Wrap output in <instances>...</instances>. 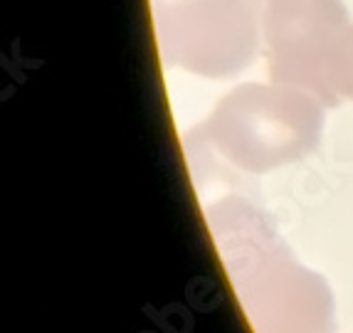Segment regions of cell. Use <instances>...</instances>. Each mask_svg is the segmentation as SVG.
<instances>
[{
    "instance_id": "6da1fadb",
    "label": "cell",
    "mask_w": 353,
    "mask_h": 333,
    "mask_svg": "<svg viewBox=\"0 0 353 333\" xmlns=\"http://www.w3.org/2000/svg\"><path fill=\"white\" fill-rule=\"evenodd\" d=\"M171 59L208 74L235 72L254 50V0H178L161 8Z\"/></svg>"
},
{
    "instance_id": "7a4b0ae2",
    "label": "cell",
    "mask_w": 353,
    "mask_h": 333,
    "mask_svg": "<svg viewBox=\"0 0 353 333\" xmlns=\"http://www.w3.org/2000/svg\"><path fill=\"white\" fill-rule=\"evenodd\" d=\"M346 23L341 0H272L265 28L277 77H314Z\"/></svg>"
},
{
    "instance_id": "3957f363",
    "label": "cell",
    "mask_w": 353,
    "mask_h": 333,
    "mask_svg": "<svg viewBox=\"0 0 353 333\" xmlns=\"http://www.w3.org/2000/svg\"><path fill=\"white\" fill-rule=\"evenodd\" d=\"M341 74L343 84L348 87V92L353 94V28L341 37Z\"/></svg>"
}]
</instances>
